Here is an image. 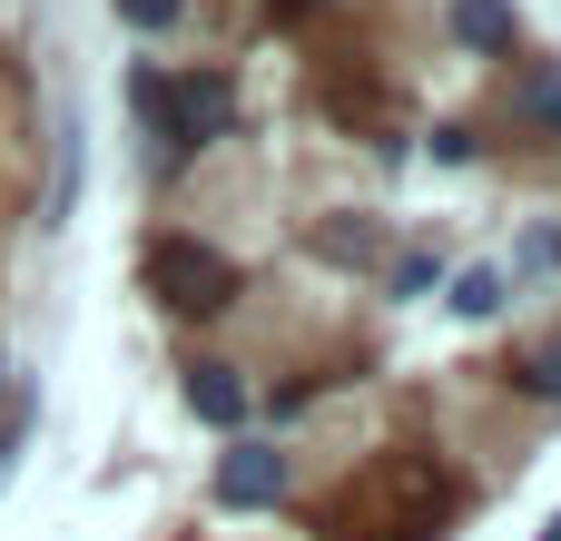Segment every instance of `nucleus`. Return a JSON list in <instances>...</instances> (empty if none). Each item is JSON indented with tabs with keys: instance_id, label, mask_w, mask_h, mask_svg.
Wrapping results in <instances>:
<instances>
[{
	"instance_id": "nucleus-1",
	"label": "nucleus",
	"mask_w": 561,
	"mask_h": 541,
	"mask_svg": "<svg viewBox=\"0 0 561 541\" xmlns=\"http://www.w3.org/2000/svg\"><path fill=\"white\" fill-rule=\"evenodd\" d=\"M138 118H148V138H168V158H187V148L227 138L237 89L217 69H138Z\"/></svg>"
},
{
	"instance_id": "nucleus-6",
	"label": "nucleus",
	"mask_w": 561,
	"mask_h": 541,
	"mask_svg": "<svg viewBox=\"0 0 561 541\" xmlns=\"http://www.w3.org/2000/svg\"><path fill=\"white\" fill-rule=\"evenodd\" d=\"M454 306H463V315H493V306H503V276H493V266H473V276H463V296H454Z\"/></svg>"
},
{
	"instance_id": "nucleus-3",
	"label": "nucleus",
	"mask_w": 561,
	"mask_h": 541,
	"mask_svg": "<svg viewBox=\"0 0 561 541\" xmlns=\"http://www.w3.org/2000/svg\"><path fill=\"white\" fill-rule=\"evenodd\" d=\"M286 493V453H266V444H237L227 463H217V503L227 513H266Z\"/></svg>"
},
{
	"instance_id": "nucleus-8",
	"label": "nucleus",
	"mask_w": 561,
	"mask_h": 541,
	"mask_svg": "<svg viewBox=\"0 0 561 541\" xmlns=\"http://www.w3.org/2000/svg\"><path fill=\"white\" fill-rule=\"evenodd\" d=\"M178 10H187V0H118V20H128V30H168Z\"/></svg>"
},
{
	"instance_id": "nucleus-5",
	"label": "nucleus",
	"mask_w": 561,
	"mask_h": 541,
	"mask_svg": "<svg viewBox=\"0 0 561 541\" xmlns=\"http://www.w3.org/2000/svg\"><path fill=\"white\" fill-rule=\"evenodd\" d=\"M454 30H463L473 49H513V10H503V0H454Z\"/></svg>"
},
{
	"instance_id": "nucleus-7",
	"label": "nucleus",
	"mask_w": 561,
	"mask_h": 541,
	"mask_svg": "<svg viewBox=\"0 0 561 541\" xmlns=\"http://www.w3.org/2000/svg\"><path fill=\"white\" fill-rule=\"evenodd\" d=\"M513 375H523V384H533V394H561V345H542V355H523V365H513Z\"/></svg>"
},
{
	"instance_id": "nucleus-2",
	"label": "nucleus",
	"mask_w": 561,
	"mask_h": 541,
	"mask_svg": "<svg viewBox=\"0 0 561 541\" xmlns=\"http://www.w3.org/2000/svg\"><path fill=\"white\" fill-rule=\"evenodd\" d=\"M138 276H148V296H158L168 315H227V306H237V266H227L217 246H197V237H158V246L138 256Z\"/></svg>"
},
{
	"instance_id": "nucleus-4",
	"label": "nucleus",
	"mask_w": 561,
	"mask_h": 541,
	"mask_svg": "<svg viewBox=\"0 0 561 541\" xmlns=\"http://www.w3.org/2000/svg\"><path fill=\"white\" fill-rule=\"evenodd\" d=\"M187 414H207V424H247V384H237V365H187Z\"/></svg>"
}]
</instances>
